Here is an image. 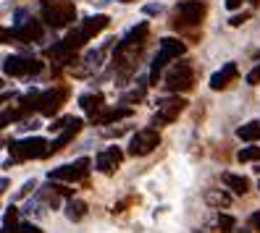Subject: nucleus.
<instances>
[{
	"instance_id": "obj_1",
	"label": "nucleus",
	"mask_w": 260,
	"mask_h": 233,
	"mask_svg": "<svg viewBox=\"0 0 260 233\" xmlns=\"http://www.w3.org/2000/svg\"><path fill=\"white\" fill-rule=\"evenodd\" d=\"M76 21V8L71 0H42V24L69 26Z\"/></svg>"
},
{
	"instance_id": "obj_2",
	"label": "nucleus",
	"mask_w": 260,
	"mask_h": 233,
	"mask_svg": "<svg viewBox=\"0 0 260 233\" xmlns=\"http://www.w3.org/2000/svg\"><path fill=\"white\" fill-rule=\"evenodd\" d=\"M8 149L13 154V160H40L50 154V142L42 136H24V139L11 142Z\"/></svg>"
},
{
	"instance_id": "obj_3",
	"label": "nucleus",
	"mask_w": 260,
	"mask_h": 233,
	"mask_svg": "<svg viewBox=\"0 0 260 233\" xmlns=\"http://www.w3.org/2000/svg\"><path fill=\"white\" fill-rule=\"evenodd\" d=\"M45 34V26L37 19L19 21L11 29H0V42H40Z\"/></svg>"
},
{
	"instance_id": "obj_4",
	"label": "nucleus",
	"mask_w": 260,
	"mask_h": 233,
	"mask_svg": "<svg viewBox=\"0 0 260 233\" xmlns=\"http://www.w3.org/2000/svg\"><path fill=\"white\" fill-rule=\"evenodd\" d=\"M208 13V6L203 0H181L174 11V26L176 29H187V26H197Z\"/></svg>"
},
{
	"instance_id": "obj_5",
	"label": "nucleus",
	"mask_w": 260,
	"mask_h": 233,
	"mask_svg": "<svg viewBox=\"0 0 260 233\" xmlns=\"http://www.w3.org/2000/svg\"><path fill=\"white\" fill-rule=\"evenodd\" d=\"M194 84V71L192 66L187 63V60H179V63H174L171 68H168L166 73V89L168 92H189Z\"/></svg>"
},
{
	"instance_id": "obj_6",
	"label": "nucleus",
	"mask_w": 260,
	"mask_h": 233,
	"mask_svg": "<svg viewBox=\"0 0 260 233\" xmlns=\"http://www.w3.org/2000/svg\"><path fill=\"white\" fill-rule=\"evenodd\" d=\"M158 144H160L158 129H142V131H137L129 139V147L126 149H129V154H134V158H145V154H150Z\"/></svg>"
},
{
	"instance_id": "obj_7",
	"label": "nucleus",
	"mask_w": 260,
	"mask_h": 233,
	"mask_svg": "<svg viewBox=\"0 0 260 233\" xmlns=\"http://www.w3.org/2000/svg\"><path fill=\"white\" fill-rule=\"evenodd\" d=\"M3 71L8 76H37L42 71V63L35 58H29V55H11L6 58V63H3Z\"/></svg>"
},
{
	"instance_id": "obj_8",
	"label": "nucleus",
	"mask_w": 260,
	"mask_h": 233,
	"mask_svg": "<svg viewBox=\"0 0 260 233\" xmlns=\"http://www.w3.org/2000/svg\"><path fill=\"white\" fill-rule=\"evenodd\" d=\"M184 97H163L158 100V113L152 115V126H166L179 118V113L184 110Z\"/></svg>"
},
{
	"instance_id": "obj_9",
	"label": "nucleus",
	"mask_w": 260,
	"mask_h": 233,
	"mask_svg": "<svg viewBox=\"0 0 260 233\" xmlns=\"http://www.w3.org/2000/svg\"><path fill=\"white\" fill-rule=\"evenodd\" d=\"M87 173H89V160H87V158H79L76 163L60 165V168H53L50 173H48V178H50V181H63V183H71V181H82Z\"/></svg>"
},
{
	"instance_id": "obj_10",
	"label": "nucleus",
	"mask_w": 260,
	"mask_h": 233,
	"mask_svg": "<svg viewBox=\"0 0 260 233\" xmlns=\"http://www.w3.org/2000/svg\"><path fill=\"white\" fill-rule=\"evenodd\" d=\"M66 95H69V92H66L63 87H53V89H48V92H42V95L37 97V113L48 115V118L55 115V113H58V107L63 105Z\"/></svg>"
},
{
	"instance_id": "obj_11",
	"label": "nucleus",
	"mask_w": 260,
	"mask_h": 233,
	"mask_svg": "<svg viewBox=\"0 0 260 233\" xmlns=\"http://www.w3.org/2000/svg\"><path fill=\"white\" fill-rule=\"evenodd\" d=\"M121 160H124V149L121 147H105L103 152H98V158H95V168L100 170V173L105 176H113Z\"/></svg>"
},
{
	"instance_id": "obj_12",
	"label": "nucleus",
	"mask_w": 260,
	"mask_h": 233,
	"mask_svg": "<svg viewBox=\"0 0 260 233\" xmlns=\"http://www.w3.org/2000/svg\"><path fill=\"white\" fill-rule=\"evenodd\" d=\"M147 32H150L147 21H142V24L132 26L129 32L124 34V42H121V45H116V55H118V53H124L126 48H142V40L147 37Z\"/></svg>"
},
{
	"instance_id": "obj_13",
	"label": "nucleus",
	"mask_w": 260,
	"mask_h": 233,
	"mask_svg": "<svg viewBox=\"0 0 260 233\" xmlns=\"http://www.w3.org/2000/svg\"><path fill=\"white\" fill-rule=\"evenodd\" d=\"M237 73H239V71H237V63H226L221 71H216V73L210 76V89H213V92L226 89L229 84L237 79Z\"/></svg>"
},
{
	"instance_id": "obj_14",
	"label": "nucleus",
	"mask_w": 260,
	"mask_h": 233,
	"mask_svg": "<svg viewBox=\"0 0 260 233\" xmlns=\"http://www.w3.org/2000/svg\"><path fill=\"white\" fill-rule=\"evenodd\" d=\"M129 115H132V107L118 105V107H113V110H105V113L95 115V123H98V126H111V123L124 121V118H129Z\"/></svg>"
},
{
	"instance_id": "obj_15",
	"label": "nucleus",
	"mask_w": 260,
	"mask_h": 233,
	"mask_svg": "<svg viewBox=\"0 0 260 233\" xmlns=\"http://www.w3.org/2000/svg\"><path fill=\"white\" fill-rule=\"evenodd\" d=\"M79 105H82V110H84L89 118H95L100 107H105V100H103L100 92H92V95H82V97H79Z\"/></svg>"
},
{
	"instance_id": "obj_16",
	"label": "nucleus",
	"mask_w": 260,
	"mask_h": 233,
	"mask_svg": "<svg viewBox=\"0 0 260 233\" xmlns=\"http://www.w3.org/2000/svg\"><path fill=\"white\" fill-rule=\"evenodd\" d=\"M221 181H223L226 189H232L234 194H247V191H250V181L244 178V176H237V173H223V176H221Z\"/></svg>"
},
{
	"instance_id": "obj_17",
	"label": "nucleus",
	"mask_w": 260,
	"mask_h": 233,
	"mask_svg": "<svg viewBox=\"0 0 260 233\" xmlns=\"http://www.w3.org/2000/svg\"><path fill=\"white\" fill-rule=\"evenodd\" d=\"M160 50L174 60V58H181V55L187 53V45L181 42V40H176V37H163L160 40Z\"/></svg>"
},
{
	"instance_id": "obj_18",
	"label": "nucleus",
	"mask_w": 260,
	"mask_h": 233,
	"mask_svg": "<svg viewBox=\"0 0 260 233\" xmlns=\"http://www.w3.org/2000/svg\"><path fill=\"white\" fill-rule=\"evenodd\" d=\"M237 136L242 139V142H260V123L257 121L244 123V126L237 129Z\"/></svg>"
},
{
	"instance_id": "obj_19",
	"label": "nucleus",
	"mask_w": 260,
	"mask_h": 233,
	"mask_svg": "<svg viewBox=\"0 0 260 233\" xmlns=\"http://www.w3.org/2000/svg\"><path fill=\"white\" fill-rule=\"evenodd\" d=\"M84 215H87V202H82V199H71L69 205H66V217H69V220L79 223Z\"/></svg>"
},
{
	"instance_id": "obj_20",
	"label": "nucleus",
	"mask_w": 260,
	"mask_h": 233,
	"mask_svg": "<svg viewBox=\"0 0 260 233\" xmlns=\"http://www.w3.org/2000/svg\"><path fill=\"white\" fill-rule=\"evenodd\" d=\"M53 131H66V129H82V121L79 118H74V115H63V118H58L53 121Z\"/></svg>"
},
{
	"instance_id": "obj_21",
	"label": "nucleus",
	"mask_w": 260,
	"mask_h": 233,
	"mask_svg": "<svg viewBox=\"0 0 260 233\" xmlns=\"http://www.w3.org/2000/svg\"><path fill=\"white\" fill-rule=\"evenodd\" d=\"M0 233H42L37 225H32V223H21V220H16V223H8Z\"/></svg>"
},
{
	"instance_id": "obj_22",
	"label": "nucleus",
	"mask_w": 260,
	"mask_h": 233,
	"mask_svg": "<svg viewBox=\"0 0 260 233\" xmlns=\"http://www.w3.org/2000/svg\"><path fill=\"white\" fill-rule=\"evenodd\" d=\"M205 199L210 202V205H216V207H226L229 202H232V197H229L226 191H208Z\"/></svg>"
},
{
	"instance_id": "obj_23",
	"label": "nucleus",
	"mask_w": 260,
	"mask_h": 233,
	"mask_svg": "<svg viewBox=\"0 0 260 233\" xmlns=\"http://www.w3.org/2000/svg\"><path fill=\"white\" fill-rule=\"evenodd\" d=\"M239 163H252V160H260V147H244L239 149Z\"/></svg>"
},
{
	"instance_id": "obj_24",
	"label": "nucleus",
	"mask_w": 260,
	"mask_h": 233,
	"mask_svg": "<svg viewBox=\"0 0 260 233\" xmlns=\"http://www.w3.org/2000/svg\"><path fill=\"white\" fill-rule=\"evenodd\" d=\"M234 225H237V220H234L232 215H223V212L218 215V228H221V233H232Z\"/></svg>"
},
{
	"instance_id": "obj_25",
	"label": "nucleus",
	"mask_w": 260,
	"mask_h": 233,
	"mask_svg": "<svg viewBox=\"0 0 260 233\" xmlns=\"http://www.w3.org/2000/svg\"><path fill=\"white\" fill-rule=\"evenodd\" d=\"M103 55H105V50H89L87 55H84V60L89 66H100V60H103Z\"/></svg>"
},
{
	"instance_id": "obj_26",
	"label": "nucleus",
	"mask_w": 260,
	"mask_h": 233,
	"mask_svg": "<svg viewBox=\"0 0 260 233\" xmlns=\"http://www.w3.org/2000/svg\"><path fill=\"white\" fill-rule=\"evenodd\" d=\"M247 84H250V87L260 84V63H257V66H255V68H252V71L247 73Z\"/></svg>"
},
{
	"instance_id": "obj_27",
	"label": "nucleus",
	"mask_w": 260,
	"mask_h": 233,
	"mask_svg": "<svg viewBox=\"0 0 260 233\" xmlns=\"http://www.w3.org/2000/svg\"><path fill=\"white\" fill-rule=\"evenodd\" d=\"M160 11H163V6H158V3H152V6H145V8H142L145 16H155V13H160Z\"/></svg>"
},
{
	"instance_id": "obj_28",
	"label": "nucleus",
	"mask_w": 260,
	"mask_h": 233,
	"mask_svg": "<svg viewBox=\"0 0 260 233\" xmlns=\"http://www.w3.org/2000/svg\"><path fill=\"white\" fill-rule=\"evenodd\" d=\"M244 21H247V13H239V16H232V21H229V24H232V26H242Z\"/></svg>"
},
{
	"instance_id": "obj_29",
	"label": "nucleus",
	"mask_w": 260,
	"mask_h": 233,
	"mask_svg": "<svg viewBox=\"0 0 260 233\" xmlns=\"http://www.w3.org/2000/svg\"><path fill=\"white\" fill-rule=\"evenodd\" d=\"M242 3H244V0H223V6H226L229 11H237Z\"/></svg>"
},
{
	"instance_id": "obj_30",
	"label": "nucleus",
	"mask_w": 260,
	"mask_h": 233,
	"mask_svg": "<svg viewBox=\"0 0 260 233\" xmlns=\"http://www.w3.org/2000/svg\"><path fill=\"white\" fill-rule=\"evenodd\" d=\"M250 225H252L255 230H260V212H252V215H250Z\"/></svg>"
},
{
	"instance_id": "obj_31",
	"label": "nucleus",
	"mask_w": 260,
	"mask_h": 233,
	"mask_svg": "<svg viewBox=\"0 0 260 233\" xmlns=\"http://www.w3.org/2000/svg\"><path fill=\"white\" fill-rule=\"evenodd\" d=\"M8 189V178H0V194H3Z\"/></svg>"
},
{
	"instance_id": "obj_32",
	"label": "nucleus",
	"mask_w": 260,
	"mask_h": 233,
	"mask_svg": "<svg viewBox=\"0 0 260 233\" xmlns=\"http://www.w3.org/2000/svg\"><path fill=\"white\" fill-rule=\"evenodd\" d=\"M252 3H260V0H252Z\"/></svg>"
},
{
	"instance_id": "obj_33",
	"label": "nucleus",
	"mask_w": 260,
	"mask_h": 233,
	"mask_svg": "<svg viewBox=\"0 0 260 233\" xmlns=\"http://www.w3.org/2000/svg\"><path fill=\"white\" fill-rule=\"evenodd\" d=\"M194 233H203V230H194Z\"/></svg>"
},
{
	"instance_id": "obj_34",
	"label": "nucleus",
	"mask_w": 260,
	"mask_h": 233,
	"mask_svg": "<svg viewBox=\"0 0 260 233\" xmlns=\"http://www.w3.org/2000/svg\"><path fill=\"white\" fill-rule=\"evenodd\" d=\"M124 3H129V0H124Z\"/></svg>"
}]
</instances>
